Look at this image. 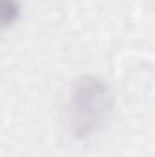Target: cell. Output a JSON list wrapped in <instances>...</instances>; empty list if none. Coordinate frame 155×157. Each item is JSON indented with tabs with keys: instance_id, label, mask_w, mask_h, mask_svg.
I'll list each match as a JSON object with an SVG mask.
<instances>
[{
	"instance_id": "6da1fadb",
	"label": "cell",
	"mask_w": 155,
	"mask_h": 157,
	"mask_svg": "<svg viewBox=\"0 0 155 157\" xmlns=\"http://www.w3.org/2000/svg\"><path fill=\"white\" fill-rule=\"evenodd\" d=\"M113 97L104 80L93 75L80 77L68 99V128L75 139H88L99 133L112 117Z\"/></svg>"
},
{
	"instance_id": "7a4b0ae2",
	"label": "cell",
	"mask_w": 155,
	"mask_h": 157,
	"mask_svg": "<svg viewBox=\"0 0 155 157\" xmlns=\"http://www.w3.org/2000/svg\"><path fill=\"white\" fill-rule=\"evenodd\" d=\"M20 11L18 0H0V31L11 28L18 20Z\"/></svg>"
}]
</instances>
